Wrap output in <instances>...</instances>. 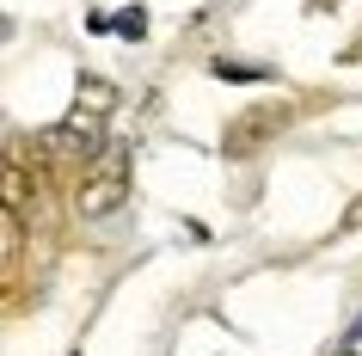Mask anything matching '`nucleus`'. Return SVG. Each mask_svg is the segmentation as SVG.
<instances>
[{
    "label": "nucleus",
    "instance_id": "7ed1b4c3",
    "mask_svg": "<svg viewBox=\"0 0 362 356\" xmlns=\"http://www.w3.org/2000/svg\"><path fill=\"white\" fill-rule=\"evenodd\" d=\"M283 123H288V111H276V105L246 111L240 123H228V154H252V148H258V135H276Z\"/></svg>",
    "mask_w": 362,
    "mask_h": 356
},
{
    "label": "nucleus",
    "instance_id": "f03ea898",
    "mask_svg": "<svg viewBox=\"0 0 362 356\" xmlns=\"http://www.w3.org/2000/svg\"><path fill=\"white\" fill-rule=\"evenodd\" d=\"M129 197V148H105L93 154V172L80 178V197H74V215L80 222H105L117 215Z\"/></svg>",
    "mask_w": 362,
    "mask_h": 356
},
{
    "label": "nucleus",
    "instance_id": "f257e3e1",
    "mask_svg": "<svg viewBox=\"0 0 362 356\" xmlns=\"http://www.w3.org/2000/svg\"><path fill=\"white\" fill-rule=\"evenodd\" d=\"M111 111H117V86H111V80H98V74H86V80H80L74 111H68L56 130L43 135V148L74 154V160H93V154H105V148H111V142H105V123H111Z\"/></svg>",
    "mask_w": 362,
    "mask_h": 356
},
{
    "label": "nucleus",
    "instance_id": "39448f33",
    "mask_svg": "<svg viewBox=\"0 0 362 356\" xmlns=\"http://www.w3.org/2000/svg\"><path fill=\"white\" fill-rule=\"evenodd\" d=\"M215 74H221V80H258V68H240V62H215Z\"/></svg>",
    "mask_w": 362,
    "mask_h": 356
},
{
    "label": "nucleus",
    "instance_id": "20e7f679",
    "mask_svg": "<svg viewBox=\"0 0 362 356\" xmlns=\"http://www.w3.org/2000/svg\"><path fill=\"white\" fill-rule=\"evenodd\" d=\"M117 31H123V38H141V31H148V13H141V6H123V13H117Z\"/></svg>",
    "mask_w": 362,
    "mask_h": 356
}]
</instances>
